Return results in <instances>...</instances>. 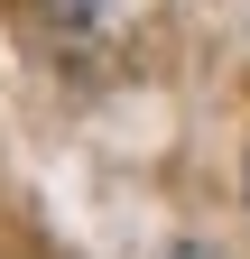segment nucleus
<instances>
[{
    "mask_svg": "<svg viewBox=\"0 0 250 259\" xmlns=\"http://www.w3.org/2000/svg\"><path fill=\"white\" fill-rule=\"evenodd\" d=\"M111 10H120V0H47V19H56V28H102Z\"/></svg>",
    "mask_w": 250,
    "mask_h": 259,
    "instance_id": "f257e3e1",
    "label": "nucleus"
},
{
    "mask_svg": "<svg viewBox=\"0 0 250 259\" xmlns=\"http://www.w3.org/2000/svg\"><path fill=\"white\" fill-rule=\"evenodd\" d=\"M167 259H213V250H167Z\"/></svg>",
    "mask_w": 250,
    "mask_h": 259,
    "instance_id": "f03ea898",
    "label": "nucleus"
}]
</instances>
